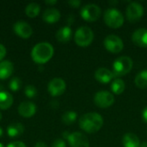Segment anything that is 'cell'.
Here are the masks:
<instances>
[{
    "mask_svg": "<svg viewBox=\"0 0 147 147\" xmlns=\"http://www.w3.org/2000/svg\"><path fill=\"white\" fill-rule=\"evenodd\" d=\"M78 124L80 128L84 132L88 134H95L102 128L103 119L102 115L97 113H87L79 118Z\"/></svg>",
    "mask_w": 147,
    "mask_h": 147,
    "instance_id": "cell-1",
    "label": "cell"
},
{
    "mask_svg": "<svg viewBox=\"0 0 147 147\" xmlns=\"http://www.w3.org/2000/svg\"><path fill=\"white\" fill-rule=\"evenodd\" d=\"M53 47L48 42H40L36 44L31 51V58L33 61L39 65L48 62L53 56Z\"/></svg>",
    "mask_w": 147,
    "mask_h": 147,
    "instance_id": "cell-2",
    "label": "cell"
},
{
    "mask_svg": "<svg viewBox=\"0 0 147 147\" xmlns=\"http://www.w3.org/2000/svg\"><path fill=\"white\" fill-rule=\"evenodd\" d=\"M134 65L133 60L131 58L127 56H121L115 60V62L112 65L113 67V74L115 78L122 77L132 70Z\"/></svg>",
    "mask_w": 147,
    "mask_h": 147,
    "instance_id": "cell-3",
    "label": "cell"
},
{
    "mask_svg": "<svg viewBox=\"0 0 147 147\" xmlns=\"http://www.w3.org/2000/svg\"><path fill=\"white\" fill-rule=\"evenodd\" d=\"M103 20L107 26L112 28H121L124 23L122 13L116 9H108L103 15Z\"/></svg>",
    "mask_w": 147,
    "mask_h": 147,
    "instance_id": "cell-4",
    "label": "cell"
},
{
    "mask_svg": "<svg viewBox=\"0 0 147 147\" xmlns=\"http://www.w3.org/2000/svg\"><path fill=\"white\" fill-rule=\"evenodd\" d=\"M94 39V33L92 29L87 26H82L78 28L75 33L74 40L79 47H88L91 44Z\"/></svg>",
    "mask_w": 147,
    "mask_h": 147,
    "instance_id": "cell-5",
    "label": "cell"
},
{
    "mask_svg": "<svg viewBox=\"0 0 147 147\" xmlns=\"http://www.w3.org/2000/svg\"><path fill=\"white\" fill-rule=\"evenodd\" d=\"M101 16V9L94 3L84 5L81 9V16L84 20L89 22H96Z\"/></svg>",
    "mask_w": 147,
    "mask_h": 147,
    "instance_id": "cell-6",
    "label": "cell"
},
{
    "mask_svg": "<svg viewBox=\"0 0 147 147\" xmlns=\"http://www.w3.org/2000/svg\"><path fill=\"white\" fill-rule=\"evenodd\" d=\"M104 47L110 53H118L122 51L124 44L122 40L115 34H109L103 41Z\"/></svg>",
    "mask_w": 147,
    "mask_h": 147,
    "instance_id": "cell-7",
    "label": "cell"
},
{
    "mask_svg": "<svg viewBox=\"0 0 147 147\" xmlns=\"http://www.w3.org/2000/svg\"><path fill=\"white\" fill-rule=\"evenodd\" d=\"M144 15V8L143 6L137 3L132 2L128 4L126 9V16L130 22H136Z\"/></svg>",
    "mask_w": 147,
    "mask_h": 147,
    "instance_id": "cell-8",
    "label": "cell"
},
{
    "mask_svg": "<svg viewBox=\"0 0 147 147\" xmlns=\"http://www.w3.org/2000/svg\"><path fill=\"white\" fill-rule=\"evenodd\" d=\"M94 102L95 104L101 108V109H106L110 106H112L115 102V97L113 94H111L109 91H99L97 92L94 96Z\"/></svg>",
    "mask_w": 147,
    "mask_h": 147,
    "instance_id": "cell-9",
    "label": "cell"
},
{
    "mask_svg": "<svg viewBox=\"0 0 147 147\" xmlns=\"http://www.w3.org/2000/svg\"><path fill=\"white\" fill-rule=\"evenodd\" d=\"M66 89L65 82L59 78L52 79L47 86V90L52 96H61Z\"/></svg>",
    "mask_w": 147,
    "mask_h": 147,
    "instance_id": "cell-10",
    "label": "cell"
},
{
    "mask_svg": "<svg viewBox=\"0 0 147 147\" xmlns=\"http://www.w3.org/2000/svg\"><path fill=\"white\" fill-rule=\"evenodd\" d=\"M13 30L15 34L22 38V39H28L33 34V28L32 27L24 21H18L13 25Z\"/></svg>",
    "mask_w": 147,
    "mask_h": 147,
    "instance_id": "cell-11",
    "label": "cell"
},
{
    "mask_svg": "<svg viewBox=\"0 0 147 147\" xmlns=\"http://www.w3.org/2000/svg\"><path fill=\"white\" fill-rule=\"evenodd\" d=\"M67 140L71 147H90V142L87 137L82 133L75 132L70 134Z\"/></svg>",
    "mask_w": 147,
    "mask_h": 147,
    "instance_id": "cell-12",
    "label": "cell"
},
{
    "mask_svg": "<svg viewBox=\"0 0 147 147\" xmlns=\"http://www.w3.org/2000/svg\"><path fill=\"white\" fill-rule=\"evenodd\" d=\"M36 105L32 102H22L18 106V113L24 118H31L36 113Z\"/></svg>",
    "mask_w": 147,
    "mask_h": 147,
    "instance_id": "cell-13",
    "label": "cell"
},
{
    "mask_svg": "<svg viewBox=\"0 0 147 147\" xmlns=\"http://www.w3.org/2000/svg\"><path fill=\"white\" fill-rule=\"evenodd\" d=\"M132 41L138 47H147V29L139 28L132 34Z\"/></svg>",
    "mask_w": 147,
    "mask_h": 147,
    "instance_id": "cell-14",
    "label": "cell"
},
{
    "mask_svg": "<svg viewBox=\"0 0 147 147\" xmlns=\"http://www.w3.org/2000/svg\"><path fill=\"white\" fill-rule=\"evenodd\" d=\"M95 78L99 83L106 84L110 83L113 80V78H115V76H114L112 71H110L107 68H104V67H101L96 71Z\"/></svg>",
    "mask_w": 147,
    "mask_h": 147,
    "instance_id": "cell-15",
    "label": "cell"
},
{
    "mask_svg": "<svg viewBox=\"0 0 147 147\" xmlns=\"http://www.w3.org/2000/svg\"><path fill=\"white\" fill-rule=\"evenodd\" d=\"M42 19L47 23H55L60 19V12L55 8L47 9L42 15Z\"/></svg>",
    "mask_w": 147,
    "mask_h": 147,
    "instance_id": "cell-16",
    "label": "cell"
},
{
    "mask_svg": "<svg viewBox=\"0 0 147 147\" xmlns=\"http://www.w3.org/2000/svg\"><path fill=\"white\" fill-rule=\"evenodd\" d=\"M72 30L69 26L60 28L56 33V39L60 43H67L71 39Z\"/></svg>",
    "mask_w": 147,
    "mask_h": 147,
    "instance_id": "cell-17",
    "label": "cell"
},
{
    "mask_svg": "<svg viewBox=\"0 0 147 147\" xmlns=\"http://www.w3.org/2000/svg\"><path fill=\"white\" fill-rule=\"evenodd\" d=\"M14 71V65L9 60H3L0 62V79L4 80L9 78Z\"/></svg>",
    "mask_w": 147,
    "mask_h": 147,
    "instance_id": "cell-18",
    "label": "cell"
},
{
    "mask_svg": "<svg viewBox=\"0 0 147 147\" xmlns=\"http://www.w3.org/2000/svg\"><path fill=\"white\" fill-rule=\"evenodd\" d=\"M24 132V127L22 123H12L7 127V134L9 138H17Z\"/></svg>",
    "mask_w": 147,
    "mask_h": 147,
    "instance_id": "cell-19",
    "label": "cell"
},
{
    "mask_svg": "<svg viewBox=\"0 0 147 147\" xmlns=\"http://www.w3.org/2000/svg\"><path fill=\"white\" fill-rule=\"evenodd\" d=\"M122 144L124 147H140V141L136 134L128 133L123 136Z\"/></svg>",
    "mask_w": 147,
    "mask_h": 147,
    "instance_id": "cell-20",
    "label": "cell"
},
{
    "mask_svg": "<svg viewBox=\"0 0 147 147\" xmlns=\"http://www.w3.org/2000/svg\"><path fill=\"white\" fill-rule=\"evenodd\" d=\"M14 99L10 93L7 91H1L0 92V109L6 110L9 109L13 104Z\"/></svg>",
    "mask_w": 147,
    "mask_h": 147,
    "instance_id": "cell-21",
    "label": "cell"
},
{
    "mask_svg": "<svg viewBox=\"0 0 147 147\" xmlns=\"http://www.w3.org/2000/svg\"><path fill=\"white\" fill-rule=\"evenodd\" d=\"M40 5L37 3H30L25 8V14L30 18L36 17L40 14Z\"/></svg>",
    "mask_w": 147,
    "mask_h": 147,
    "instance_id": "cell-22",
    "label": "cell"
},
{
    "mask_svg": "<svg viewBox=\"0 0 147 147\" xmlns=\"http://www.w3.org/2000/svg\"><path fill=\"white\" fill-rule=\"evenodd\" d=\"M134 83L136 86L140 89H146L147 88V71H142L139 72L134 79Z\"/></svg>",
    "mask_w": 147,
    "mask_h": 147,
    "instance_id": "cell-23",
    "label": "cell"
},
{
    "mask_svg": "<svg viewBox=\"0 0 147 147\" xmlns=\"http://www.w3.org/2000/svg\"><path fill=\"white\" fill-rule=\"evenodd\" d=\"M111 90L115 94V95H120L124 92L126 89V84L124 81L121 78H115L112 83H111Z\"/></svg>",
    "mask_w": 147,
    "mask_h": 147,
    "instance_id": "cell-24",
    "label": "cell"
},
{
    "mask_svg": "<svg viewBox=\"0 0 147 147\" xmlns=\"http://www.w3.org/2000/svg\"><path fill=\"white\" fill-rule=\"evenodd\" d=\"M77 118H78L77 113L75 111L70 110V111H66L65 113H64L61 119H62V122L65 125L70 126V125H72L77 121Z\"/></svg>",
    "mask_w": 147,
    "mask_h": 147,
    "instance_id": "cell-25",
    "label": "cell"
},
{
    "mask_svg": "<svg viewBox=\"0 0 147 147\" xmlns=\"http://www.w3.org/2000/svg\"><path fill=\"white\" fill-rule=\"evenodd\" d=\"M9 87L10 90H12L14 92L19 90L21 89V87H22V80L19 78H16V77L11 78V80H10V82L9 84Z\"/></svg>",
    "mask_w": 147,
    "mask_h": 147,
    "instance_id": "cell-26",
    "label": "cell"
},
{
    "mask_svg": "<svg viewBox=\"0 0 147 147\" xmlns=\"http://www.w3.org/2000/svg\"><path fill=\"white\" fill-rule=\"evenodd\" d=\"M24 94L28 98H34L37 96V90L33 85H28L24 90Z\"/></svg>",
    "mask_w": 147,
    "mask_h": 147,
    "instance_id": "cell-27",
    "label": "cell"
},
{
    "mask_svg": "<svg viewBox=\"0 0 147 147\" xmlns=\"http://www.w3.org/2000/svg\"><path fill=\"white\" fill-rule=\"evenodd\" d=\"M52 147H66V144H65V142L63 140L58 139V140H56L53 143Z\"/></svg>",
    "mask_w": 147,
    "mask_h": 147,
    "instance_id": "cell-28",
    "label": "cell"
},
{
    "mask_svg": "<svg viewBox=\"0 0 147 147\" xmlns=\"http://www.w3.org/2000/svg\"><path fill=\"white\" fill-rule=\"evenodd\" d=\"M7 147H27L26 145L22 142V141H13V142H10Z\"/></svg>",
    "mask_w": 147,
    "mask_h": 147,
    "instance_id": "cell-29",
    "label": "cell"
},
{
    "mask_svg": "<svg viewBox=\"0 0 147 147\" xmlns=\"http://www.w3.org/2000/svg\"><path fill=\"white\" fill-rule=\"evenodd\" d=\"M68 4L72 8H78L81 5V1L79 0H71L68 2Z\"/></svg>",
    "mask_w": 147,
    "mask_h": 147,
    "instance_id": "cell-30",
    "label": "cell"
},
{
    "mask_svg": "<svg viewBox=\"0 0 147 147\" xmlns=\"http://www.w3.org/2000/svg\"><path fill=\"white\" fill-rule=\"evenodd\" d=\"M6 53H7V51H6L5 47H4L3 45L0 44V62H1V61H2V59L5 57Z\"/></svg>",
    "mask_w": 147,
    "mask_h": 147,
    "instance_id": "cell-31",
    "label": "cell"
},
{
    "mask_svg": "<svg viewBox=\"0 0 147 147\" xmlns=\"http://www.w3.org/2000/svg\"><path fill=\"white\" fill-rule=\"evenodd\" d=\"M142 119L147 124V107H146L142 111Z\"/></svg>",
    "mask_w": 147,
    "mask_h": 147,
    "instance_id": "cell-32",
    "label": "cell"
},
{
    "mask_svg": "<svg viewBox=\"0 0 147 147\" xmlns=\"http://www.w3.org/2000/svg\"><path fill=\"white\" fill-rule=\"evenodd\" d=\"M34 147H47V144L45 142H42V141H39L35 144Z\"/></svg>",
    "mask_w": 147,
    "mask_h": 147,
    "instance_id": "cell-33",
    "label": "cell"
},
{
    "mask_svg": "<svg viewBox=\"0 0 147 147\" xmlns=\"http://www.w3.org/2000/svg\"><path fill=\"white\" fill-rule=\"evenodd\" d=\"M57 3L58 2L56 0H47V1H45V3L46 4H48V5H54Z\"/></svg>",
    "mask_w": 147,
    "mask_h": 147,
    "instance_id": "cell-34",
    "label": "cell"
},
{
    "mask_svg": "<svg viewBox=\"0 0 147 147\" xmlns=\"http://www.w3.org/2000/svg\"><path fill=\"white\" fill-rule=\"evenodd\" d=\"M140 147H147V141H145V142H143L142 144H140Z\"/></svg>",
    "mask_w": 147,
    "mask_h": 147,
    "instance_id": "cell-35",
    "label": "cell"
},
{
    "mask_svg": "<svg viewBox=\"0 0 147 147\" xmlns=\"http://www.w3.org/2000/svg\"><path fill=\"white\" fill-rule=\"evenodd\" d=\"M3 135V131L2 127H0V138H1Z\"/></svg>",
    "mask_w": 147,
    "mask_h": 147,
    "instance_id": "cell-36",
    "label": "cell"
},
{
    "mask_svg": "<svg viewBox=\"0 0 147 147\" xmlns=\"http://www.w3.org/2000/svg\"><path fill=\"white\" fill-rule=\"evenodd\" d=\"M0 147H5L3 146V143H0Z\"/></svg>",
    "mask_w": 147,
    "mask_h": 147,
    "instance_id": "cell-37",
    "label": "cell"
},
{
    "mask_svg": "<svg viewBox=\"0 0 147 147\" xmlns=\"http://www.w3.org/2000/svg\"><path fill=\"white\" fill-rule=\"evenodd\" d=\"M2 120V113L0 112V121Z\"/></svg>",
    "mask_w": 147,
    "mask_h": 147,
    "instance_id": "cell-38",
    "label": "cell"
},
{
    "mask_svg": "<svg viewBox=\"0 0 147 147\" xmlns=\"http://www.w3.org/2000/svg\"><path fill=\"white\" fill-rule=\"evenodd\" d=\"M146 133H147V131H146Z\"/></svg>",
    "mask_w": 147,
    "mask_h": 147,
    "instance_id": "cell-39",
    "label": "cell"
}]
</instances>
